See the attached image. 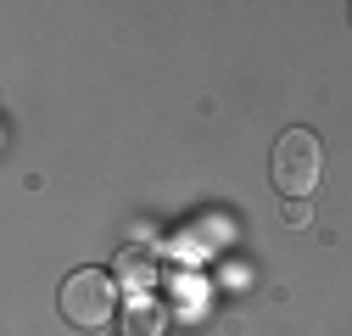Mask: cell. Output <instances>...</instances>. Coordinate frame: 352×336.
<instances>
[{
  "label": "cell",
  "mask_w": 352,
  "mask_h": 336,
  "mask_svg": "<svg viewBox=\"0 0 352 336\" xmlns=\"http://www.w3.org/2000/svg\"><path fill=\"white\" fill-rule=\"evenodd\" d=\"M280 213H285V224H307V202H285Z\"/></svg>",
  "instance_id": "5b68a950"
},
{
  "label": "cell",
  "mask_w": 352,
  "mask_h": 336,
  "mask_svg": "<svg viewBox=\"0 0 352 336\" xmlns=\"http://www.w3.org/2000/svg\"><path fill=\"white\" fill-rule=\"evenodd\" d=\"M118 280H129L135 291H146L157 280V252L151 246H123L118 252Z\"/></svg>",
  "instance_id": "3957f363"
},
{
  "label": "cell",
  "mask_w": 352,
  "mask_h": 336,
  "mask_svg": "<svg viewBox=\"0 0 352 336\" xmlns=\"http://www.w3.org/2000/svg\"><path fill=\"white\" fill-rule=\"evenodd\" d=\"M274 191L285 202H307V191H319V174H324V151H319V135L314 129H285L274 140Z\"/></svg>",
  "instance_id": "6da1fadb"
},
{
  "label": "cell",
  "mask_w": 352,
  "mask_h": 336,
  "mask_svg": "<svg viewBox=\"0 0 352 336\" xmlns=\"http://www.w3.org/2000/svg\"><path fill=\"white\" fill-rule=\"evenodd\" d=\"M157 325H162V308L151 297H140L135 308H129V319H123V336H157Z\"/></svg>",
  "instance_id": "277c9868"
},
{
  "label": "cell",
  "mask_w": 352,
  "mask_h": 336,
  "mask_svg": "<svg viewBox=\"0 0 352 336\" xmlns=\"http://www.w3.org/2000/svg\"><path fill=\"white\" fill-rule=\"evenodd\" d=\"M62 319L67 325H78V330H101L107 319H112V308H118V280L112 275H101V269H73L67 280H62Z\"/></svg>",
  "instance_id": "7a4b0ae2"
}]
</instances>
